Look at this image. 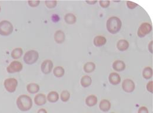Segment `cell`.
Segmentation results:
<instances>
[{
    "mask_svg": "<svg viewBox=\"0 0 153 113\" xmlns=\"http://www.w3.org/2000/svg\"><path fill=\"white\" fill-rule=\"evenodd\" d=\"M153 81H149V82L147 83V86H146V87H147V90L149 92H150L151 93H153Z\"/></svg>",
    "mask_w": 153,
    "mask_h": 113,
    "instance_id": "31",
    "label": "cell"
},
{
    "mask_svg": "<svg viewBox=\"0 0 153 113\" xmlns=\"http://www.w3.org/2000/svg\"><path fill=\"white\" fill-rule=\"evenodd\" d=\"M86 2L87 3V4H91V5H93V4H96L97 2V1H86Z\"/></svg>",
    "mask_w": 153,
    "mask_h": 113,
    "instance_id": "34",
    "label": "cell"
},
{
    "mask_svg": "<svg viewBox=\"0 0 153 113\" xmlns=\"http://www.w3.org/2000/svg\"><path fill=\"white\" fill-rule=\"evenodd\" d=\"M27 90L30 94H36L39 91V86L36 83H30L27 85Z\"/></svg>",
    "mask_w": 153,
    "mask_h": 113,
    "instance_id": "16",
    "label": "cell"
},
{
    "mask_svg": "<svg viewBox=\"0 0 153 113\" xmlns=\"http://www.w3.org/2000/svg\"><path fill=\"white\" fill-rule=\"evenodd\" d=\"M138 113H149V110L146 107H141L138 109Z\"/></svg>",
    "mask_w": 153,
    "mask_h": 113,
    "instance_id": "32",
    "label": "cell"
},
{
    "mask_svg": "<svg viewBox=\"0 0 153 113\" xmlns=\"http://www.w3.org/2000/svg\"><path fill=\"white\" fill-rule=\"evenodd\" d=\"M92 83V79L88 75H84L81 79V85L84 87L87 88L91 85Z\"/></svg>",
    "mask_w": 153,
    "mask_h": 113,
    "instance_id": "19",
    "label": "cell"
},
{
    "mask_svg": "<svg viewBox=\"0 0 153 113\" xmlns=\"http://www.w3.org/2000/svg\"><path fill=\"white\" fill-rule=\"evenodd\" d=\"M123 90L128 93L134 91L135 89V84L134 81L131 79H125L122 84Z\"/></svg>",
    "mask_w": 153,
    "mask_h": 113,
    "instance_id": "8",
    "label": "cell"
},
{
    "mask_svg": "<svg viewBox=\"0 0 153 113\" xmlns=\"http://www.w3.org/2000/svg\"><path fill=\"white\" fill-rule=\"evenodd\" d=\"M152 26L149 22H143L140 26L137 31V35L139 37H144L149 34L152 31Z\"/></svg>",
    "mask_w": 153,
    "mask_h": 113,
    "instance_id": "6",
    "label": "cell"
},
{
    "mask_svg": "<svg viewBox=\"0 0 153 113\" xmlns=\"http://www.w3.org/2000/svg\"><path fill=\"white\" fill-rule=\"evenodd\" d=\"M113 68L115 71L118 72L123 71L126 68V64L121 60H116L113 64Z\"/></svg>",
    "mask_w": 153,
    "mask_h": 113,
    "instance_id": "12",
    "label": "cell"
},
{
    "mask_svg": "<svg viewBox=\"0 0 153 113\" xmlns=\"http://www.w3.org/2000/svg\"><path fill=\"white\" fill-rule=\"evenodd\" d=\"M45 4L47 8L50 9H52L55 8L57 6V1H45Z\"/></svg>",
    "mask_w": 153,
    "mask_h": 113,
    "instance_id": "27",
    "label": "cell"
},
{
    "mask_svg": "<svg viewBox=\"0 0 153 113\" xmlns=\"http://www.w3.org/2000/svg\"><path fill=\"white\" fill-rule=\"evenodd\" d=\"M127 6L128 7V8H130L131 10H133L138 6V4H136V3H134L133 2L127 1Z\"/></svg>",
    "mask_w": 153,
    "mask_h": 113,
    "instance_id": "29",
    "label": "cell"
},
{
    "mask_svg": "<svg viewBox=\"0 0 153 113\" xmlns=\"http://www.w3.org/2000/svg\"><path fill=\"white\" fill-rule=\"evenodd\" d=\"M4 85L5 90L9 93H14L16 91L18 85V81L16 78H7L4 83Z\"/></svg>",
    "mask_w": 153,
    "mask_h": 113,
    "instance_id": "5",
    "label": "cell"
},
{
    "mask_svg": "<svg viewBox=\"0 0 153 113\" xmlns=\"http://www.w3.org/2000/svg\"><path fill=\"white\" fill-rule=\"evenodd\" d=\"M22 54H23V50L21 48H16L12 51L11 56L13 59H17L20 58L22 56Z\"/></svg>",
    "mask_w": 153,
    "mask_h": 113,
    "instance_id": "23",
    "label": "cell"
},
{
    "mask_svg": "<svg viewBox=\"0 0 153 113\" xmlns=\"http://www.w3.org/2000/svg\"><path fill=\"white\" fill-rule=\"evenodd\" d=\"M98 99L94 95H90L85 99V104L88 107H93L97 104Z\"/></svg>",
    "mask_w": 153,
    "mask_h": 113,
    "instance_id": "18",
    "label": "cell"
},
{
    "mask_svg": "<svg viewBox=\"0 0 153 113\" xmlns=\"http://www.w3.org/2000/svg\"><path fill=\"white\" fill-rule=\"evenodd\" d=\"M29 5L31 7H36L39 5L40 1H28Z\"/></svg>",
    "mask_w": 153,
    "mask_h": 113,
    "instance_id": "30",
    "label": "cell"
},
{
    "mask_svg": "<svg viewBox=\"0 0 153 113\" xmlns=\"http://www.w3.org/2000/svg\"><path fill=\"white\" fill-rule=\"evenodd\" d=\"M65 39L64 33L61 30H58L54 34V40L57 44H62Z\"/></svg>",
    "mask_w": 153,
    "mask_h": 113,
    "instance_id": "15",
    "label": "cell"
},
{
    "mask_svg": "<svg viewBox=\"0 0 153 113\" xmlns=\"http://www.w3.org/2000/svg\"><path fill=\"white\" fill-rule=\"evenodd\" d=\"M117 48L120 51H125L129 48V42L126 39H120L117 44Z\"/></svg>",
    "mask_w": 153,
    "mask_h": 113,
    "instance_id": "11",
    "label": "cell"
},
{
    "mask_svg": "<svg viewBox=\"0 0 153 113\" xmlns=\"http://www.w3.org/2000/svg\"><path fill=\"white\" fill-rule=\"evenodd\" d=\"M83 69L85 73H91L95 70L96 64L93 62H88L84 64Z\"/></svg>",
    "mask_w": 153,
    "mask_h": 113,
    "instance_id": "21",
    "label": "cell"
},
{
    "mask_svg": "<svg viewBox=\"0 0 153 113\" xmlns=\"http://www.w3.org/2000/svg\"><path fill=\"white\" fill-rule=\"evenodd\" d=\"M34 103L38 106H41L46 104L47 98L45 95L42 93L37 94L34 97Z\"/></svg>",
    "mask_w": 153,
    "mask_h": 113,
    "instance_id": "10",
    "label": "cell"
},
{
    "mask_svg": "<svg viewBox=\"0 0 153 113\" xmlns=\"http://www.w3.org/2000/svg\"><path fill=\"white\" fill-rule=\"evenodd\" d=\"M39 58V54L36 50H30L26 52L24 56V61L28 65H32L36 63Z\"/></svg>",
    "mask_w": 153,
    "mask_h": 113,
    "instance_id": "4",
    "label": "cell"
},
{
    "mask_svg": "<svg viewBox=\"0 0 153 113\" xmlns=\"http://www.w3.org/2000/svg\"><path fill=\"white\" fill-rule=\"evenodd\" d=\"M53 68V62L50 59L44 60L41 65V70L44 74H50Z\"/></svg>",
    "mask_w": 153,
    "mask_h": 113,
    "instance_id": "9",
    "label": "cell"
},
{
    "mask_svg": "<svg viewBox=\"0 0 153 113\" xmlns=\"http://www.w3.org/2000/svg\"><path fill=\"white\" fill-rule=\"evenodd\" d=\"M70 96H71V94L68 91L64 90L61 92L60 97H61V100L62 101L67 102L70 98Z\"/></svg>",
    "mask_w": 153,
    "mask_h": 113,
    "instance_id": "26",
    "label": "cell"
},
{
    "mask_svg": "<svg viewBox=\"0 0 153 113\" xmlns=\"http://www.w3.org/2000/svg\"><path fill=\"white\" fill-rule=\"evenodd\" d=\"M47 100L51 103H55L59 100V94L56 91H51L47 95Z\"/></svg>",
    "mask_w": 153,
    "mask_h": 113,
    "instance_id": "20",
    "label": "cell"
},
{
    "mask_svg": "<svg viewBox=\"0 0 153 113\" xmlns=\"http://www.w3.org/2000/svg\"><path fill=\"white\" fill-rule=\"evenodd\" d=\"M1 7H0V12H1Z\"/></svg>",
    "mask_w": 153,
    "mask_h": 113,
    "instance_id": "36",
    "label": "cell"
},
{
    "mask_svg": "<svg viewBox=\"0 0 153 113\" xmlns=\"http://www.w3.org/2000/svg\"><path fill=\"white\" fill-rule=\"evenodd\" d=\"M143 77L146 80H150L153 77V70L150 67H145L143 71Z\"/></svg>",
    "mask_w": 153,
    "mask_h": 113,
    "instance_id": "24",
    "label": "cell"
},
{
    "mask_svg": "<svg viewBox=\"0 0 153 113\" xmlns=\"http://www.w3.org/2000/svg\"><path fill=\"white\" fill-rule=\"evenodd\" d=\"M108 80L110 83L114 85H118L121 82V77L117 73H111L109 75Z\"/></svg>",
    "mask_w": 153,
    "mask_h": 113,
    "instance_id": "14",
    "label": "cell"
},
{
    "mask_svg": "<svg viewBox=\"0 0 153 113\" xmlns=\"http://www.w3.org/2000/svg\"><path fill=\"white\" fill-rule=\"evenodd\" d=\"M100 109L103 112H107L111 109V103L110 102L105 99L102 100L99 105Z\"/></svg>",
    "mask_w": 153,
    "mask_h": 113,
    "instance_id": "13",
    "label": "cell"
},
{
    "mask_svg": "<svg viewBox=\"0 0 153 113\" xmlns=\"http://www.w3.org/2000/svg\"><path fill=\"white\" fill-rule=\"evenodd\" d=\"M121 27L122 22L117 17H111L107 21V29L112 34H115L119 32Z\"/></svg>",
    "mask_w": 153,
    "mask_h": 113,
    "instance_id": "2",
    "label": "cell"
},
{
    "mask_svg": "<svg viewBox=\"0 0 153 113\" xmlns=\"http://www.w3.org/2000/svg\"><path fill=\"white\" fill-rule=\"evenodd\" d=\"M23 68V65L18 61H12L7 68V71L10 74H13L20 72Z\"/></svg>",
    "mask_w": 153,
    "mask_h": 113,
    "instance_id": "7",
    "label": "cell"
},
{
    "mask_svg": "<svg viewBox=\"0 0 153 113\" xmlns=\"http://www.w3.org/2000/svg\"><path fill=\"white\" fill-rule=\"evenodd\" d=\"M64 21L68 24L73 25L76 22V17L73 14L68 13L64 17Z\"/></svg>",
    "mask_w": 153,
    "mask_h": 113,
    "instance_id": "22",
    "label": "cell"
},
{
    "mask_svg": "<svg viewBox=\"0 0 153 113\" xmlns=\"http://www.w3.org/2000/svg\"><path fill=\"white\" fill-rule=\"evenodd\" d=\"M17 106L21 112L29 111L33 106L32 99L28 95H21L17 100Z\"/></svg>",
    "mask_w": 153,
    "mask_h": 113,
    "instance_id": "1",
    "label": "cell"
},
{
    "mask_svg": "<svg viewBox=\"0 0 153 113\" xmlns=\"http://www.w3.org/2000/svg\"></svg>",
    "mask_w": 153,
    "mask_h": 113,
    "instance_id": "37",
    "label": "cell"
},
{
    "mask_svg": "<svg viewBox=\"0 0 153 113\" xmlns=\"http://www.w3.org/2000/svg\"><path fill=\"white\" fill-rule=\"evenodd\" d=\"M53 74L56 77L60 78V77H63L64 75L65 70L62 67L58 66V67L54 68V69L53 70Z\"/></svg>",
    "mask_w": 153,
    "mask_h": 113,
    "instance_id": "25",
    "label": "cell"
},
{
    "mask_svg": "<svg viewBox=\"0 0 153 113\" xmlns=\"http://www.w3.org/2000/svg\"><path fill=\"white\" fill-rule=\"evenodd\" d=\"M153 41H152L149 43V51H150L151 53H153Z\"/></svg>",
    "mask_w": 153,
    "mask_h": 113,
    "instance_id": "33",
    "label": "cell"
},
{
    "mask_svg": "<svg viewBox=\"0 0 153 113\" xmlns=\"http://www.w3.org/2000/svg\"><path fill=\"white\" fill-rule=\"evenodd\" d=\"M37 113H48L47 110L44 109H40L39 110H38Z\"/></svg>",
    "mask_w": 153,
    "mask_h": 113,
    "instance_id": "35",
    "label": "cell"
},
{
    "mask_svg": "<svg viewBox=\"0 0 153 113\" xmlns=\"http://www.w3.org/2000/svg\"><path fill=\"white\" fill-rule=\"evenodd\" d=\"M14 30V27L11 22L7 20L0 22V35L2 36H8L11 35Z\"/></svg>",
    "mask_w": 153,
    "mask_h": 113,
    "instance_id": "3",
    "label": "cell"
},
{
    "mask_svg": "<svg viewBox=\"0 0 153 113\" xmlns=\"http://www.w3.org/2000/svg\"><path fill=\"white\" fill-rule=\"evenodd\" d=\"M99 2H100V6L104 8H108L110 4V1H100Z\"/></svg>",
    "mask_w": 153,
    "mask_h": 113,
    "instance_id": "28",
    "label": "cell"
},
{
    "mask_svg": "<svg viewBox=\"0 0 153 113\" xmlns=\"http://www.w3.org/2000/svg\"><path fill=\"white\" fill-rule=\"evenodd\" d=\"M94 44L96 47H102L103 45H104L106 42H107V39L106 38L101 36H96V37L94 38V41H93Z\"/></svg>",
    "mask_w": 153,
    "mask_h": 113,
    "instance_id": "17",
    "label": "cell"
}]
</instances>
